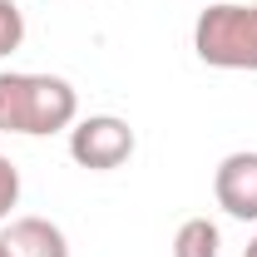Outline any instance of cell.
<instances>
[{"instance_id": "obj_5", "label": "cell", "mask_w": 257, "mask_h": 257, "mask_svg": "<svg viewBox=\"0 0 257 257\" xmlns=\"http://www.w3.org/2000/svg\"><path fill=\"white\" fill-rule=\"evenodd\" d=\"M0 242L10 247V257H69V237L50 218H15Z\"/></svg>"}, {"instance_id": "obj_4", "label": "cell", "mask_w": 257, "mask_h": 257, "mask_svg": "<svg viewBox=\"0 0 257 257\" xmlns=\"http://www.w3.org/2000/svg\"><path fill=\"white\" fill-rule=\"evenodd\" d=\"M213 198L227 218L257 223V149H237L213 173Z\"/></svg>"}, {"instance_id": "obj_10", "label": "cell", "mask_w": 257, "mask_h": 257, "mask_svg": "<svg viewBox=\"0 0 257 257\" xmlns=\"http://www.w3.org/2000/svg\"><path fill=\"white\" fill-rule=\"evenodd\" d=\"M0 257H10V247H5V242H0Z\"/></svg>"}, {"instance_id": "obj_6", "label": "cell", "mask_w": 257, "mask_h": 257, "mask_svg": "<svg viewBox=\"0 0 257 257\" xmlns=\"http://www.w3.org/2000/svg\"><path fill=\"white\" fill-rule=\"evenodd\" d=\"M223 247V232L213 218H183L173 232V257H218Z\"/></svg>"}, {"instance_id": "obj_7", "label": "cell", "mask_w": 257, "mask_h": 257, "mask_svg": "<svg viewBox=\"0 0 257 257\" xmlns=\"http://www.w3.org/2000/svg\"><path fill=\"white\" fill-rule=\"evenodd\" d=\"M20 40H25V15H20V5H15V0H0V60L15 55Z\"/></svg>"}, {"instance_id": "obj_8", "label": "cell", "mask_w": 257, "mask_h": 257, "mask_svg": "<svg viewBox=\"0 0 257 257\" xmlns=\"http://www.w3.org/2000/svg\"><path fill=\"white\" fill-rule=\"evenodd\" d=\"M20 203V168L0 154V223L10 218V208Z\"/></svg>"}, {"instance_id": "obj_11", "label": "cell", "mask_w": 257, "mask_h": 257, "mask_svg": "<svg viewBox=\"0 0 257 257\" xmlns=\"http://www.w3.org/2000/svg\"><path fill=\"white\" fill-rule=\"evenodd\" d=\"M252 5H257V0H252Z\"/></svg>"}, {"instance_id": "obj_3", "label": "cell", "mask_w": 257, "mask_h": 257, "mask_svg": "<svg viewBox=\"0 0 257 257\" xmlns=\"http://www.w3.org/2000/svg\"><path fill=\"white\" fill-rule=\"evenodd\" d=\"M134 149H139V139L119 114H89V119H74V128H69V159L89 173L124 168L134 159Z\"/></svg>"}, {"instance_id": "obj_1", "label": "cell", "mask_w": 257, "mask_h": 257, "mask_svg": "<svg viewBox=\"0 0 257 257\" xmlns=\"http://www.w3.org/2000/svg\"><path fill=\"white\" fill-rule=\"evenodd\" d=\"M79 119V94L60 74H30V69H0V134H60Z\"/></svg>"}, {"instance_id": "obj_9", "label": "cell", "mask_w": 257, "mask_h": 257, "mask_svg": "<svg viewBox=\"0 0 257 257\" xmlns=\"http://www.w3.org/2000/svg\"><path fill=\"white\" fill-rule=\"evenodd\" d=\"M242 257H257V237H252V242H247V247H242Z\"/></svg>"}, {"instance_id": "obj_2", "label": "cell", "mask_w": 257, "mask_h": 257, "mask_svg": "<svg viewBox=\"0 0 257 257\" xmlns=\"http://www.w3.org/2000/svg\"><path fill=\"white\" fill-rule=\"evenodd\" d=\"M193 50L213 69L257 74V5H237V0L208 5L193 25Z\"/></svg>"}]
</instances>
